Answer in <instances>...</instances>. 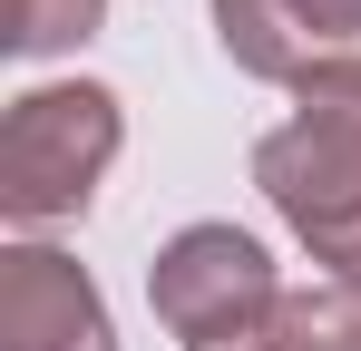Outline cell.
<instances>
[{"mask_svg": "<svg viewBox=\"0 0 361 351\" xmlns=\"http://www.w3.org/2000/svg\"><path fill=\"white\" fill-rule=\"evenodd\" d=\"M274 302H283V273H274V254L244 225H176L147 254V312H157L185 351L264 322Z\"/></svg>", "mask_w": 361, "mask_h": 351, "instance_id": "cell-2", "label": "cell"}, {"mask_svg": "<svg viewBox=\"0 0 361 351\" xmlns=\"http://www.w3.org/2000/svg\"><path fill=\"white\" fill-rule=\"evenodd\" d=\"M254 185L293 225V244L322 264V283H361V147L352 137L283 117L254 137Z\"/></svg>", "mask_w": 361, "mask_h": 351, "instance_id": "cell-3", "label": "cell"}, {"mask_svg": "<svg viewBox=\"0 0 361 351\" xmlns=\"http://www.w3.org/2000/svg\"><path fill=\"white\" fill-rule=\"evenodd\" d=\"M0 351H118L108 292L88 283V264L20 234L0 254Z\"/></svg>", "mask_w": 361, "mask_h": 351, "instance_id": "cell-4", "label": "cell"}, {"mask_svg": "<svg viewBox=\"0 0 361 351\" xmlns=\"http://www.w3.org/2000/svg\"><path fill=\"white\" fill-rule=\"evenodd\" d=\"M215 39L244 78L293 88L322 58L361 49V0H215Z\"/></svg>", "mask_w": 361, "mask_h": 351, "instance_id": "cell-5", "label": "cell"}, {"mask_svg": "<svg viewBox=\"0 0 361 351\" xmlns=\"http://www.w3.org/2000/svg\"><path fill=\"white\" fill-rule=\"evenodd\" d=\"M205 351H361V283H283L264 322H244Z\"/></svg>", "mask_w": 361, "mask_h": 351, "instance_id": "cell-6", "label": "cell"}, {"mask_svg": "<svg viewBox=\"0 0 361 351\" xmlns=\"http://www.w3.org/2000/svg\"><path fill=\"white\" fill-rule=\"evenodd\" d=\"M108 30V0H0V49L10 58H59Z\"/></svg>", "mask_w": 361, "mask_h": 351, "instance_id": "cell-7", "label": "cell"}, {"mask_svg": "<svg viewBox=\"0 0 361 351\" xmlns=\"http://www.w3.org/2000/svg\"><path fill=\"white\" fill-rule=\"evenodd\" d=\"M293 117L322 127V137H352V147H361V49H352V58H322L312 78H293Z\"/></svg>", "mask_w": 361, "mask_h": 351, "instance_id": "cell-8", "label": "cell"}, {"mask_svg": "<svg viewBox=\"0 0 361 351\" xmlns=\"http://www.w3.org/2000/svg\"><path fill=\"white\" fill-rule=\"evenodd\" d=\"M127 147V98L98 78H49V88H20L0 117V215L20 234L68 225L88 215V195L108 185Z\"/></svg>", "mask_w": 361, "mask_h": 351, "instance_id": "cell-1", "label": "cell"}]
</instances>
